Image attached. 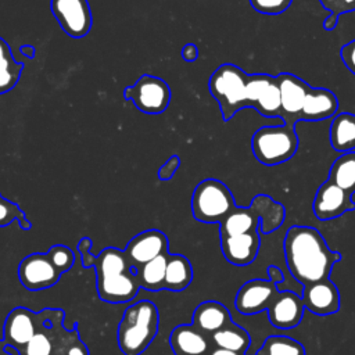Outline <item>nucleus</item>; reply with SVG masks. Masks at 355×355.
Masks as SVG:
<instances>
[{
    "mask_svg": "<svg viewBox=\"0 0 355 355\" xmlns=\"http://www.w3.org/2000/svg\"><path fill=\"white\" fill-rule=\"evenodd\" d=\"M283 250L288 270L302 286L329 279L333 266L341 261V254L330 250L312 226H291L284 236Z\"/></svg>",
    "mask_w": 355,
    "mask_h": 355,
    "instance_id": "1",
    "label": "nucleus"
},
{
    "mask_svg": "<svg viewBox=\"0 0 355 355\" xmlns=\"http://www.w3.org/2000/svg\"><path fill=\"white\" fill-rule=\"evenodd\" d=\"M96 286L101 301L125 304L135 300L140 286L137 269L129 262L123 250L107 247L96 257Z\"/></svg>",
    "mask_w": 355,
    "mask_h": 355,
    "instance_id": "2",
    "label": "nucleus"
},
{
    "mask_svg": "<svg viewBox=\"0 0 355 355\" xmlns=\"http://www.w3.org/2000/svg\"><path fill=\"white\" fill-rule=\"evenodd\" d=\"M159 327L154 302L141 300L128 306L118 324V347L123 355H141L153 343Z\"/></svg>",
    "mask_w": 355,
    "mask_h": 355,
    "instance_id": "3",
    "label": "nucleus"
},
{
    "mask_svg": "<svg viewBox=\"0 0 355 355\" xmlns=\"http://www.w3.org/2000/svg\"><path fill=\"white\" fill-rule=\"evenodd\" d=\"M295 125L283 123L259 128L251 139V148L255 158L266 165L275 166L294 157L298 148Z\"/></svg>",
    "mask_w": 355,
    "mask_h": 355,
    "instance_id": "4",
    "label": "nucleus"
},
{
    "mask_svg": "<svg viewBox=\"0 0 355 355\" xmlns=\"http://www.w3.org/2000/svg\"><path fill=\"white\" fill-rule=\"evenodd\" d=\"M248 73L234 64H222L211 75L208 87L218 101L225 121L232 119L240 110L247 108L245 83Z\"/></svg>",
    "mask_w": 355,
    "mask_h": 355,
    "instance_id": "5",
    "label": "nucleus"
},
{
    "mask_svg": "<svg viewBox=\"0 0 355 355\" xmlns=\"http://www.w3.org/2000/svg\"><path fill=\"white\" fill-rule=\"evenodd\" d=\"M191 214L202 223H220L237 205L230 189L218 179L201 180L191 196Z\"/></svg>",
    "mask_w": 355,
    "mask_h": 355,
    "instance_id": "6",
    "label": "nucleus"
},
{
    "mask_svg": "<svg viewBox=\"0 0 355 355\" xmlns=\"http://www.w3.org/2000/svg\"><path fill=\"white\" fill-rule=\"evenodd\" d=\"M54 309H43L35 313L25 306L14 308L6 318L3 324V341L7 347H24L42 327L46 326Z\"/></svg>",
    "mask_w": 355,
    "mask_h": 355,
    "instance_id": "7",
    "label": "nucleus"
},
{
    "mask_svg": "<svg viewBox=\"0 0 355 355\" xmlns=\"http://www.w3.org/2000/svg\"><path fill=\"white\" fill-rule=\"evenodd\" d=\"M123 97L132 100L137 110L144 114H161L171 101V89L168 83L153 75H141L133 86L123 90Z\"/></svg>",
    "mask_w": 355,
    "mask_h": 355,
    "instance_id": "8",
    "label": "nucleus"
},
{
    "mask_svg": "<svg viewBox=\"0 0 355 355\" xmlns=\"http://www.w3.org/2000/svg\"><path fill=\"white\" fill-rule=\"evenodd\" d=\"M61 273L51 263L46 252H33L18 265V279L29 291H40L58 283Z\"/></svg>",
    "mask_w": 355,
    "mask_h": 355,
    "instance_id": "9",
    "label": "nucleus"
},
{
    "mask_svg": "<svg viewBox=\"0 0 355 355\" xmlns=\"http://www.w3.org/2000/svg\"><path fill=\"white\" fill-rule=\"evenodd\" d=\"M51 12L61 29L71 37H83L93 22L87 0H51Z\"/></svg>",
    "mask_w": 355,
    "mask_h": 355,
    "instance_id": "10",
    "label": "nucleus"
},
{
    "mask_svg": "<svg viewBox=\"0 0 355 355\" xmlns=\"http://www.w3.org/2000/svg\"><path fill=\"white\" fill-rule=\"evenodd\" d=\"M277 293V286L270 280L252 279L239 288L234 306L243 315H255L268 311Z\"/></svg>",
    "mask_w": 355,
    "mask_h": 355,
    "instance_id": "11",
    "label": "nucleus"
},
{
    "mask_svg": "<svg viewBox=\"0 0 355 355\" xmlns=\"http://www.w3.org/2000/svg\"><path fill=\"white\" fill-rule=\"evenodd\" d=\"M312 209L319 220H330L355 209L352 196L330 180L322 183L315 194Z\"/></svg>",
    "mask_w": 355,
    "mask_h": 355,
    "instance_id": "12",
    "label": "nucleus"
},
{
    "mask_svg": "<svg viewBox=\"0 0 355 355\" xmlns=\"http://www.w3.org/2000/svg\"><path fill=\"white\" fill-rule=\"evenodd\" d=\"M123 251L129 262L139 269L141 265L157 258L158 255L169 252L168 237L158 229H148L132 237Z\"/></svg>",
    "mask_w": 355,
    "mask_h": 355,
    "instance_id": "13",
    "label": "nucleus"
},
{
    "mask_svg": "<svg viewBox=\"0 0 355 355\" xmlns=\"http://www.w3.org/2000/svg\"><path fill=\"white\" fill-rule=\"evenodd\" d=\"M276 82L280 90V100H282L280 118L286 123L295 125V122L300 121V114L304 105V100L311 86L304 79L293 73H279L276 76Z\"/></svg>",
    "mask_w": 355,
    "mask_h": 355,
    "instance_id": "14",
    "label": "nucleus"
},
{
    "mask_svg": "<svg viewBox=\"0 0 355 355\" xmlns=\"http://www.w3.org/2000/svg\"><path fill=\"white\" fill-rule=\"evenodd\" d=\"M305 305L302 298L294 291H280L268 308V318L272 326L277 329H294L304 316Z\"/></svg>",
    "mask_w": 355,
    "mask_h": 355,
    "instance_id": "15",
    "label": "nucleus"
},
{
    "mask_svg": "<svg viewBox=\"0 0 355 355\" xmlns=\"http://www.w3.org/2000/svg\"><path fill=\"white\" fill-rule=\"evenodd\" d=\"M301 298L305 309L318 316L333 315L340 309V291L330 279L304 286Z\"/></svg>",
    "mask_w": 355,
    "mask_h": 355,
    "instance_id": "16",
    "label": "nucleus"
},
{
    "mask_svg": "<svg viewBox=\"0 0 355 355\" xmlns=\"http://www.w3.org/2000/svg\"><path fill=\"white\" fill-rule=\"evenodd\" d=\"M259 247V230L220 237V250L225 259L236 266H245L254 262Z\"/></svg>",
    "mask_w": 355,
    "mask_h": 355,
    "instance_id": "17",
    "label": "nucleus"
},
{
    "mask_svg": "<svg viewBox=\"0 0 355 355\" xmlns=\"http://www.w3.org/2000/svg\"><path fill=\"white\" fill-rule=\"evenodd\" d=\"M175 355H208L214 348L209 336L193 324L176 326L168 338Z\"/></svg>",
    "mask_w": 355,
    "mask_h": 355,
    "instance_id": "18",
    "label": "nucleus"
},
{
    "mask_svg": "<svg viewBox=\"0 0 355 355\" xmlns=\"http://www.w3.org/2000/svg\"><path fill=\"white\" fill-rule=\"evenodd\" d=\"M338 111L337 96L324 87H311L304 100L300 121H322L336 116Z\"/></svg>",
    "mask_w": 355,
    "mask_h": 355,
    "instance_id": "19",
    "label": "nucleus"
},
{
    "mask_svg": "<svg viewBox=\"0 0 355 355\" xmlns=\"http://www.w3.org/2000/svg\"><path fill=\"white\" fill-rule=\"evenodd\" d=\"M232 323L229 309L218 301H204L198 304L191 316V324L207 336L223 329Z\"/></svg>",
    "mask_w": 355,
    "mask_h": 355,
    "instance_id": "20",
    "label": "nucleus"
},
{
    "mask_svg": "<svg viewBox=\"0 0 355 355\" xmlns=\"http://www.w3.org/2000/svg\"><path fill=\"white\" fill-rule=\"evenodd\" d=\"M250 207L259 218V232L269 234L279 229L286 218L284 207L266 194H258L252 198Z\"/></svg>",
    "mask_w": 355,
    "mask_h": 355,
    "instance_id": "21",
    "label": "nucleus"
},
{
    "mask_svg": "<svg viewBox=\"0 0 355 355\" xmlns=\"http://www.w3.org/2000/svg\"><path fill=\"white\" fill-rule=\"evenodd\" d=\"M329 139L333 150L338 153L355 151V114H337L331 121Z\"/></svg>",
    "mask_w": 355,
    "mask_h": 355,
    "instance_id": "22",
    "label": "nucleus"
},
{
    "mask_svg": "<svg viewBox=\"0 0 355 355\" xmlns=\"http://www.w3.org/2000/svg\"><path fill=\"white\" fill-rule=\"evenodd\" d=\"M259 229V218L251 207H236L219 223V237L243 234Z\"/></svg>",
    "mask_w": 355,
    "mask_h": 355,
    "instance_id": "23",
    "label": "nucleus"
},
{
    "mask_svg": "<svg viewBox=\"0 0 355 355\" xmlns=\"http://www.w3.org/2000/svg\"><path fill=\"white\" fill-rule=\"evenodd\" d=\"M193 280V266L191 262L182 254H169L164 290L169 291H183Z\"/></svg>",
    "mask_w": 355,
    "mask_h": 355,
    "instance_id": "24",
    "label": "nucleus"
},
{
    "mask_svg": "<svg viewBox=\"0 0 355 355\" xmlns=\"http://www.w3.org/2000/svg\"><path fill=\"white\" fill-rule=\"evenodd\" d=\"M209 338L214 347L233 351L237 354H245L251 344V337L248 331L241 326L236 324L234 322L215 331L209 336Z\"/></svg>",
    "mask_w": 355,
    "mask_h": 355,
    "instance_id": "25",
    "label": "nucleus"
},
{
    "mask_svg": "<svg viewBox=\"0 0 355 355\" xmlns=\"http://www.w3.org/2000/svg\"><path fill=\"white\" fill-rule=\"evenodd\" d=\"M168 258H169V252L161 254L137 269L136 276H137L140 288H144L147 291L164 290Z\"/></svg>",
    "mask_w": 355,
    "mask_h": 355,
    "instance_id": "26",
    "label": "nucleus"
},
{
    "mask_svg": "<svg viewBox=\"0 0 355 355\" xmlns=\"http://www.w3.org/2000/svg\"><path fill=\"white\" fill-rule=\"evenodd\" d=\"M327 180L351 196L355 193V151L341 154L331 164Z\"/></svg>",
    "mask_w": 355,
    "mask_h": 355,
    "instance_id": "27",
    "label": "nucleus"
},
{
    "mask_svg": "<svg viewBox=\"0 0 355 355\" xmlns=\"http://www.w3.org/2000/svg\"><path fill=\"white\" fill-rule=\"evenodd\" d=\"M60 309H54L51 318L47 320L46 326L42 327L24 347L21 348H12L18 355H53L54 352V338L51 337L50 327H53L55 322V315L58 313ZM11 348V347H10Z\"/></svg>",
    "mask_w": 355,
    "mask_h": 355,
    "instance_id": "28",
    "label": "nucleus"
},
{
    "mask_svg": "<svg viewBox=\"0 0 355 355\" xmlns=\"http://www.w3.org/2000/svg\"><path fill=\"white\" fill-rule=\"evenodd\" d=\"M255 355H305L304 345L287 336H270Z\"/></svg>",
    "mask_w": 355,
    "mask_h": 355,
    "instance_id": "29",
    "label": "nucleus"
},
{
    "mask_svg": "<svg viewBox=\"0 0 355 355\" xmlns=\"http://www.w3.org/2000/svg\"><path fill=\"white\" fill-rule=\"evenodd\" d=\"M254 110H257L262 116L266 118H280L282 116V100H280V90L276 82V76L263 90L262 96L257 101Z\"/></svg>",
    "mask_w": 355,
    "mask_h": 355,
    "instance_id": "30",
    "label": "nucleus"
},
{
    "mask_svg": "<svg viewBox=\"0 0 355 355\" xmlns=\"http://www.w3.org/2000/svg\"><path fill=\"white\" fill-rule=\"evenodd\" d=\"M17 220L22 230H29L32 227L31 222L28 220L25 212L19 208L18 204L0 197V227L10 225L11 222Z\"/></svg>",
    "mask_w": 355,
    "mask_h": 355,
    "instance_id": "31",
    "label": "nucleus"
},
{
    "mask_svg": "<svg viewBox=\"0 0 355 355\" xmlns=\"http://www.w3.org/2000/svg\"><path fill=\"white\" fill-rule=\"evenodd\" d=\"M275 76L266 75V73H252L248 75L247 83H245V103L247 108H254L259 97L262 96L263 90L268 87V85L273 80Z\"/></svg>",
    "mask_w": 355,
    "mask_h": 355,
    "instance_id": "32",
    "label": "nucleus"
},
{
    "mask_svg": "<svg viewBox=\"0 0 355 355\" xmlns=\"http://www.w3.org/2000/svg\"><path fill=\"white\" fill-rule=\"evenodd\" d=\"M24 69L22 62H17L14 58L0 62V94L10 92L19 80Z\"/></svg>",
    "mask_w": 355,
    "mask_h": 355,
    "instance_id": "33",
    "label": "nucleus"
},
{
    "mask_svg": "<svg viewBox=\"0 0 355 355\" xmlns=\"http://www.w3.org/2000/svg\"><path fill=\"white\" fill-rule=\"evenodd\" d=\"M47 257L51 261V263L57 268V270L62 275L65 272H68L73 263H75V254L73 251L64 245V244H55V245H51L49 250H47Z\"/></svg>",
    "mask_w": 355,
    "mask_h": 355,
    "instance_id": "34",
    "label": "nucleus"
},
{
    "mask_svg": "<svg viewBox=\"0 0 355 355\" xmlns=\"http://www.w3.org/2000/svg\"><path fill=\"white\" fill-rule=\"evenodd\" d=\"M255 11L268 15H277L284 12L293 3V0H250Z\"/></svg>",
    "mask_w": 355,
    "mask_h": 355,
    "instance_id": "35",
    "label": "nucleus"
},
{
    "mask_svg": "<svg viewBox=\"0 0 355 355\" xmlns=\"http://www.w3.org/2000/svg\"><path fill=\"white\" fill-rule=\"evenodd\" d=\"M92 248V239L90 237H82L78 243V252L80 254L82 265L83 268H94L96 263V257L90 254Z\"/></svg>",
    "mask_w": 355,
    "mask_h": 355,
    "instance_id": "36",
    "label": "nucleus"
},
{
    "mask_svg": "<svg viewBox=\"0 0 355 355\" xmlns=\"http://www.w3.org/2000/svg\"><path fill=\"white\" fill-rule=\"evenodd\" d=\"M340 58L348 71L355 75V39L340 49Z\"/></svg>",
    "mask_w": 355,
    "mask_h": 355,
    "instance_id": "37",
    "label": "nucleus"
},
{
    "mask_svg": "<svg viewBox=\"0 0 355 355\" xmlns=\"http://www.w3.org/2000/svg\"><path fill=\"white\" fill-rule=\"evenodd\" d=\"M179 165H180V158H179L178 155L169 157L168 161L158 169V178H159L161 180H168V179H171V178L175 175V172H176V169L179 168Z\"/></svg>",
    "mask_w": 355,
    "mask_h": 355,
    "instance_id": "38",
    "label": "nucleus"
},
{
    "mask_svg": "<svg viewBox=\"0 0 355 355\" xmlns=\"http://www.w3.org/2000/svg\"><path fill=\"white\" fill-rule=\"evenodd\" d=\"M67 355H89L87 347L83 341H80L78 333L71 340V343L68 345V349H67Z\"/></svg>",
    "mask_w": 355,
    "mask_h": 355,
    "instance_id": "39",
    "label": "nucleus"
},
{
    "mask_svg": "<svg viewBox=\"0 0 355 355\" xmlns=\"http://www.w3.org/2000/svg\"><path fill=\"white\" fill-rule=\"evenodd\" d=\"M320 4L330 11V14L340 17L341 14H344L343 10V0H319Z\"/></svg>",
    "mask_w": 355,
    "mask_h": 355,
    "instance_id": "40",
    "label": "nucleus"
},
{
    "mask_svg": "<svg viewBox=\"0 0 355 355\" xmlns=\"http://www.w3.org/2000/svg\"><path fill=\"white\" fill-rule=\"evenodd\" d=\"M182 57L183 60H186L187 62H193L197 60L198 57V47L193 43H187L183 46L182 49Z\"/></svg>",
    "mask_w": 355,
    "mask_h": 355,
    "instance_id": "41",
    "label": "nucleus"
},
{
    "mask_svg": "<svg viewBox=\"0 0 355 355\" xmlns=\"http://www.w3.org/2000/svg\"><path fill=\"white\" fill-rule=\"evenodd\" d=\"M268 280H270L272 283H275L276 286H279L280 283H283L284 280V275L282 272L280 268L275 266V265H270L268 268Z\"/></svg>",
    "mask_w": 355,
    "mask_h": 355,
    "instance_id": "42",
    "label": "nucleus"
},
{
    "mask_svg": "<svg viewBox=\"0 0 355 355\" xmlns=\"http://www.w3.org/2000/svg\"><path fill=\"white\" fill-rule=\"evenodd\" d=\"M11 58H14V57H12V53H11V49H10L8 43L3 37H0V62L11 60Z\"/></svg>",
    "mask_w": 355,
    "mask_h": 355,
    "instance_id": "43",
    "label": "nucleus"
},
{
    "mask_svg": "<svg viewBox=\"0 0 355 355\" xmlns=\"http://www.w3.org/2000/svg\"><path fill=\"white\" fill-rule=\"evenodd\" d=\"M337 22H338V17H337V15H333V14H329L327 18L323 21V28H324V31H333V29H336Z\"/></svg>",
    "mask_w": 355,
    "mask_h": 355,
    "instance_id": "44",
    "label": "nucleus"
},
{
    "mask_svg": "<svg viewBox=\"0 0 355 355\" xmlns=\"http://www.w3.org/2000/svg\"><path fill=\"white\" fill-rule=\"evenodd\" d=\"M208 355H244V354H237V352H233V351H227V349L214 347Z\"/></svg>",
    "mask_w": 355,
    "mask_h": 355,
    "instance_id": "45",
    "label": "nucleus"
},
{
    "mask_svg": "<svg viewBox=\"0 0 355 355\" xmlns=\"http://www.w3.org/2000/svg\"><path fill=\"white\" fill-rule=\"evenodd\" d=\"M344 12H351L355 10V0H343Z\"/></svg>",
    "mask_w": 355,
    "mask_h": 355,
    "instance_id": "46",
    "label": "nucleus"
},
{
    "mask_svg": "<svg viewBox=\"0 0 355 355\" xmlns=\"http://www.w3.org/2000/svg\"><path fill=\"white\" fill-rule=\"evenodd\" d=\"M21 51H22V54L28 55L29 58H32V57L35 55V50H33L32 46H22V47H21Z\"/></svg>",
    "mask_w": 355,
    "mask_h": 355,
    "instance_id": "47",
    "label": "nucleus"
},
{
    "mask_svg": "<svg viewBox=\"0 0 355 355\" xmlns=\"http://www.w3.org/2000/svg\"><path fill=\"white\" fill-rule=\"evenodd\" d=\"M6 347H7V345H6V343L3 341V338H0V354L6 349Z\"/></svg>",
    "mask_w": 355,
    "mask_h": 355,
    "instance_id": "48",
    "label": "nucleus"
},
{
    "mask_svg": "<svg viewBox=\"0 0 355 355\" xmlns=\"http://www.w3.org/2000/svg\"><path fill=\"white\" fill-rule=\"evenodd\" d=\"M0 355H14V354H12V352H10V351H7V349H4Z\"/></svg>",
    "mask_w": 355,
    "mask_h": 355,
    "instance_id": "49",
    "label": "nucleus"
},
{
    "mask_svg": "<svg viewBox=\"0 0 355 355\" xmlns=\"http://www.w3.org/2000/svg\"><path fill=\"white\" fill-rule=\"evenodd\" d=\"M0 197H1V194H0Z\"/></svg>",
    "mask_w": 355,
    "mask_h": 355,
    "instance_id": "50",
    "label": "nucleus"
}]
</instances>
